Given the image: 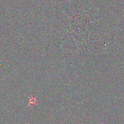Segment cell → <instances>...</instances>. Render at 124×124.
Listing matches in <instances>:
<instances>
[{
	"label": "cell",
	"mask_w": 124,
	"mask_h": 124,
	"mask_svg": "<svg viewBox=\"0 0 124 124\" xmlns=\"http://www.w3.org/2000/svg\"><path fill=\"white\" fill-rule=\"evenodd\" d=\"M37 103V100L36 98L34 97V96H32L29 98L28 100V106H33V105H36Z\"/></svg>",
	"instance_id": "obj_1"
}]
</instances>
